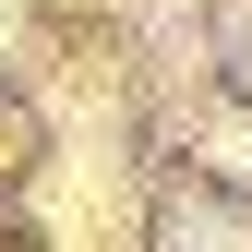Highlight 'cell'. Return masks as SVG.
I'll return each instance as SVG.
<instances>
[{
    "label": "cell",
    "mask_w": 252,
    "mask_h": 252,
    "mask_svg": "<svg viewBox=\"0 0 252 252\" xmlns=\"http://www.w3.org/2000/svg\"><path fill=\"white\" fill-rule=\"evenodd\" d=\"M168 252H252V204H240V216H204V204H168Z\"/></svg>",
    "instance_id": "obj_1"
}]
</instances>
